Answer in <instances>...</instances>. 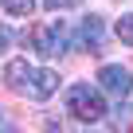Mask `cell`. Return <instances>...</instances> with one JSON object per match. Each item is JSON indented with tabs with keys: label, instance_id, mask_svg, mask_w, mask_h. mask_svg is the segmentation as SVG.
<instances>
[{
	"label": "cell",
	"instance_id": "4",
	"mask_svg": "<svg viewBox=\"0 0 133 133\" xmlns=\"http://www.w3.org/2000/svg\"><path fill=\"white\" fill-rule=\"evenodd\" d=\"M94 82H98L106 94H114L117 102L133 94V71H129V66H121V63H106L102 71H98V78H94Z\"/></svg>",
	"mask_w": 133,
	"mask_h": 133
},
{
	"label": "cell",
	"instance_id": "8",
	"mask_svg": "<svg viewBox=\"0 0 133 133\" xmlns=\"http://www.w3.org/2000/svg\"><path fill=\"white\" fill-rule=\"evenodd\" d=\"M47 8H55V12H63V8H75V4H82V0H43Z\"/></svg>",
	"mask_w": 133,
	"mask_h": 133
},
{
	"label": "cell",
	"instance_id": "7",
	"mask_svg": "<svg viewBox=\"0 0 133 133\" xmlns=\"http://www.w3.org/2000/svg\"><path fill=\"white\" fill-rule=\"evenodd\" d=\"M114 35H117L125 47H133V12H121V16H117V24H114Z\"/></svg>",
	"mask_w": 133,
	"mask_h": 133
},
{
	"label": "cell",
	"instance_id": "6",
	"mask_svg": "<svg viewBox=\"0 0 133 133\" xmlns=\"http://www.w3.org/2000/svg\"><path fill=\"white\" fill-rule=\"evenodd\" d=\"M35 4H39V0H0V8H4L8 16H16V20H31Z\"/></svg>",
	"mask_w": 133,
	"mask_h": 133
},
{
	"label": "cell",
	"instance_id": "9",
	"mask_svg": "<svg viewBox=\"0 0 133 133\" xmlns=\"http://www.w3.org/2000/svg\"><path fill=\"white\" fill-rule=\"evenodd\" d=\"M8 43H12V31H8V28H4V24H0V51H4V47H8Z\"/></svg>",
	"mask_w": 133,
	"mask_h": 133
},
{
	"label": "cell",
	"instance_id": "5",
	"mask_svg": "<svg viewBox=\"0 0 133 133\" xmlns=\"http://www.w3.org/2000/svg\"><path fill=\"white\" fill-rule=\"evenodd\" d=\"M75 43H78L82 51H90V55H98V51L106 47V20H102L98 12H90V16H82V24H78V31H75Z\"/></svg>",
	"mask_w": 133,
	"mask_h": 133
},
{
	"label": "cell",
	"instance_id": "10",
	"mask_svg": "<svg viewBox=\"0 0 133 133\" xmlns=\"http://www.w3.org/2000/svg\"><path fill=\"white\" fill-rule=\"evenodd\" d=\"M0 117H4V114H0Z\"/></svg>",
	"mask_w": 133,
	"mask_h": 133
},
{
	"label": "cell",
	"instance_id": "2",
	"mask_svg": "<svg viewBox=\"0 0 133 133\" xmlns=\"http://www.w3.org/2000/svg\"><path fill=\"white\" fill-rule=\"evenodd\" d=\"M66 114L86 121V125H98L110 110H106V90L98 82H71L66 86Z\"/></svg>",
	"mask_w": 133,
	"mask_h": 133
},
{
	"label": "cell",
	"instance_id": "3",
	"mask_svg": "<svg viewBox=\"0 0 133 133\" xmlns=\"http://www.w3.org/2000/svg\"><path fill=\"white\" fill-rule=\"evenodd\" d=\"M28 39H31V47L43 59H63L75 47V28H71V20H43V24L31 28Z\"/></svg>",
	"mask_w": 133,
	"mask_h": 133
},
{
	"label": "cell",
	"instance_id": "1",
	"mask_svg": "<svg viewBox=\"0 0 133 133\" xmlns=\"http://www.w3.org/2000/svg\"><path fill=\"white\" fill-rule=\"evenodd\" d=\"M4 82L8 90H16L20 98L28 102H47L55 90H59V71H51V66H35L28 59H12L4 66Z\"/></svg>",
	"mask_w": 133,
	"mask_h": 133
}]
</instances>
